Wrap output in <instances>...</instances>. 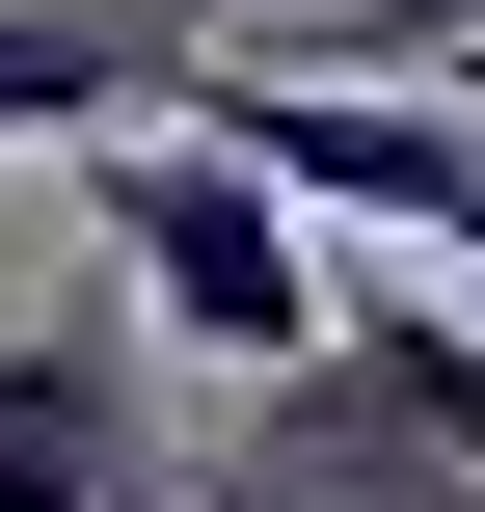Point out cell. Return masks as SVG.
<instances>
[{"instance_id":"obj_5","label":"cell","mask_w":485,"mask_h":512,"mask_svg":"<svg viewBox=\"0 0 485 512\" xmlns=\"http://www.w3.org/2000/svg\"><path fill=\"white\" fill-rule=\"evenodd\" d=\"M297 81H485V0H324Z\"/></svg>"},{"instance_id":"obj_2","label":"cell","mask_w":485,"mask_h":512,"mask_svg":"<svg viewBox=\"0 0 485 512\" xmlns=\"http://www.w3.org/2000/svg\"><path fill=\"white\" fill-rule=\"evenodd\" d=\"M81 243H108V270H135V297H162V324H189L216 378H297V351L351 324V270H324V216H297V189H270L243 135H189V108L81 162Z\"/></svg>"},{"instance_id":"obj_3","label":"cell","mask_w":485,"mask_h":512,"mask_svg":"<svg viewBox=\"0 0 485 512\" xmlns=\"http://www.w3.org/2000/svg\"><path fill=\"white\" fill-rule=\"evenodd\" d=\"M189 459L135 432V378H108V324H0V512H162Z\"/></svg>"},{"instance_id":"obj_4","label":"cell","mask_w":485,"mask_h":512,"mask_svg":"<svg viewBox=\"0 0 485 512\" xmlns=\"http://www.w3.org/2000/svg\"><path fill=\"white\" fill-rule=\"evenodd\" d=\"M162 108H189V54H162V27H108V0H0V135L108 162V135H162Z\"/></svg>"},{"instance_id":"obj_1","label":"cell","mask_w":485,"mask_h":512,"mask_svg":"<svg viewBox=\"0 0 485 512\" xmlns=\"http://www.w3.org/2000/svg\"><path fill=\"white\" fill-rule=\"evenodd\" d=\"M189 486H243V512H485V324L432 270H351V324L297 378H243Z\"/></svg>"}]
</instances>
